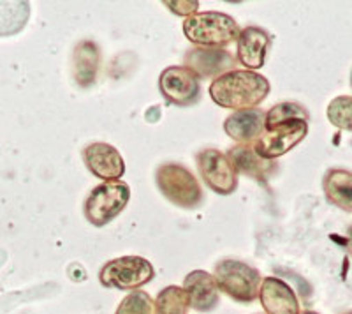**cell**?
<instances>
[{"label": "cell", "mask_w": 352, "mask_h": 314, "mask_svg": "<svg viewBox=\"0 0 352 314\" xmlns=\"http://www.w3.org/2000/svg\"><path fill=\"white\" fill-rule=\"evenodd\" d=\"M157 185L169 202L184 209H194L203 202V191L185 166L168 163L157 169Z\"/></svg>", "instance_id": "cell-3"}, {"label": "cell", "mask_w": 352, "mask_h": 314, "mask_svg": "<svg viewBox=\"0 0 352 314\" xmlns=\"http://www.w3.org/2000/svg\"><path fill=\"white\" fill-rule=\"evenodd\" d=\"M74 80L81 87H90L96 81L99 69V50L92 41H83L74 50Z\"/></svg>", "instance_id": "cell-17"}, {"label": "cell", "mask_w": 352, "mask_h": 314, "mask_svg": "<svg viewBox=\"0 0 352 314\" xmlns=\"http://www.w3.org/2000/svg\"><path fill=\"white\" fill-rule=\"evenodd\" d=\"M236 59L226 50L219 48H194L185 55V67L196 76H222L234 71Z\"/></svg>", "instance_id": "cell-11"}, {"label": "cell", "mask_w": 352, "mask_h": 314, "mask_svg": "<svg viewBox=\"0 0 352 314\" xmlns=\"http://www.w3.org/2000/svg\"><path fill=\"white\" fill-rule=\"evenodd\" d=\"M188 298L184 288L168 286L159 293L153 314H187Z\"/></svg>", "instance_id": "cell-20"}, {"label": "cell", "mask_w": 352, "mask_h": 314, "mask_svg": "<svg viewBox=\"0 0 352 314\" xmlns=\"http://www.w3.org/2000/svg\"><path fill=\"white\" fill-rule=\"evenodd\" d=\"M238 55L236 61L250 69H261L266 61V53L270 48V36L266 30L259 27H247L240 30L238 36Z\"/></svg>", "instance_id": "cell-14"}, {"label": "cell", "mask_w": 352, "mask_h": 314, "mask_svg": "<svg viewBox=\"0 0 352 314\" xmlns=\"http://www.w3.org/2000/svg\"><path fill=\"white\" fill-rule=\"evenodd\" d=\"M197 169L204 184L219 194H231L238 187V171L226 154L215 149H204L197 154Z\"/></svg>", "instance_id": "cell-7"}, {"label": "cell", "mask_w": 352, "mask_h": 314, "mask_svg": "<svg viewBox=\"0 0 352 314\" xmlns=\"http://www.w3.org/2000/svg\"><path fill=\"white\" fill-rule=\"evenodd\" d=\"M305 314H317V313H312V311H307V313Z\"/></svg>", "instance_id": "cell-25"}, {"label": "cell", "mask_w": 352, "mask_h": 314, "mask_svg": "<svg viewBox=\"0 0 352 314\" xmlns=\"http://www.w3.org/2000/svg\"><path fill=\"white\" fill-rule=\"evenodd\" d=\"M228 157L231 159L232 166L236 168V171H241V174L248 175V177L263 180L264 175H268L270 171V163L261 159V157L254 152V147H234L232 150H229Z\"/></svg>", "instance_id": "cell-18"}, {"label": "cell", "mask_w": 352, "mask_h": 314, "mask_svg": "<svg viewBox=\"0 0 352 314\" xmlns=\"http://www.w3.org/2000/svg\"><path fill=\"white\" fill-rule=\"evenodd\" d=\"M328 121L338 129L352 133V96L335 97L329 103Z\"/></svg>", "instance_id": "cell-21"}, {"label": "cell", "mask_w": 352, "mask_h": 314, "mask_svg": "<svg viewBox=\"0 0 352 314\" xmlns=\"http://www.w3.org/2000/svg\"><path fill=\"white\" fill-rule=\"evenodd\" d=\"M131 200L129 185L120 180L104 182L94 187L85 202V218L90 224L104 226L127 207Z\"/></svg>", "instance_id": "cell-4"}, {"label": "cell", "mask_w": 352, "mask_h": 314, "mask_svg": "<svg viewBox=\"0 0 352 314\" xmlns=\"http://www.w3.org/2000/svg\"><path fill=\"white\" fill-rule=\"evenodd\" d=\"M310 118L307 109L298 103H280L273 106L268 113H264V131H270L276 125L285 124L291 121H305Z\"/></svg>", "instance_id": "cell-19"}, {"label": "cell", "mask_w": 352, "mask_h": 314, "mask_svg": "<svg viewBox=\"0 0 352 314\" xmlns=\"http://www.w3.org/2000/svg\"><path fill=\"white\" fill-rule=\"evenodd\" d=\"M184 290L188 298V307L201 313L215 309L219 304V284L213 275L203 270H194L185 278Z\"/></svg>", "instance_id": "cell-12"}, {"label": "cell", "mask_w": 352, "mask_h": 314, "mask_svg": "<svg viewBox=\"0 0 352 314\" xmlns=\"http://www.w3.org/2000/svg\"><path fill=\"white\" fill-rule=\"evenodd\" d=\"M270 81L247 69H234L215 78L210 85V97L222 108L254 109L268 97Z\"/></svg>", "instance_id": "cell-1"}, {"label": "cell", "mask_w": 352, "mask_h": 314, "mask_svg": "<svg viewBox=\"0 0 352 314\" xmlns=\"http://www.w3.org/2000/svg\"><path fill=\"white\" fill-rule=\"evenodd\" d=\"M349 249L352 251V230H351V233H349Z\"/></svg>", "instance_id": "cell-24"}, {"label": "cell", "mask_w": 352, "mask_h": 314, "mask_svg": "<svg viewBox=\"0 0 352 314\" xmlns=\"http://www.w3.org/2000/svg\"><path fill=\"white\" fill-rule=\"evenodd\" d=\"M116 314H153V302L148 293L138 290L124 298Z\"/></svg>", "instance_id": "cell-22"}, {"label": "cell", "mask_w": 352, "mask_h": 314, "mask_svg": "<svg viewBox=\"0 0 352 314\" xmlns=\"http://www.w3.org/2000/svg\"><path fill=\"white\" fill-rule=\"evenodd\" d=\"M259 298L268 314H300V304L294 291L276 278L263 279Z\"/></svg>", "instance_id": "cell-13"}, {"label": "cell", "mask_w": 352, "mask_h": 314, "mask_svg": "<svg viewBox=\"0 0 352 314\" xmlns=\"http://www.w3.org/2000/svg\"><path fill=\"white\" fill-rule=\"evenodd\" d=\"M215 281L219 290L226 291L238 302H252L259 295L261 275L256 269L240 260H224L217 263Z\"/></svg>", "instance_id": "cell-5"}, {"label": "cell", "mask_w": 352, "mask_h": 314, "mask_svg": "<svg viewBox=\"0 0 352 314\" xmlns=\"http://www.w3.org/2000/svg\"><path fill=\"white\" fill-rule=\"evenodd\" d=\"M85 165L96 177L115 182L125 174L124 157L109 143H92L83 150Z\"/></svg>", "instance_id": "cell-10"}, {"label": "cell", "mask_w": 352, "mask_h": 314, "mask_svg": "<svg viewBox=\"0 0 352 314\" xmlns=\"http://www.w3.org/2000/svg\"><path fill=\"white\" fill-rule=\"evenodd\" d=\"M351 85H352V76H351Z\"/></svg>", "instance_id": "cell-26"}, {"label": "cell", "mask_w": 352, "mask_h": 314, "mask_svg": "<svg viewBox=\"0 0 352 314\" xmlns=\"http://www.w3.org/2000/svg\"><path fill=\"white\" fill-rule=\"evenodd\" d=\"M184 32L190 43L201 48L222 50L238 39L240 27L229 14L224 12H197L184 21Z\"/></svg>", "instance_id": "cell-2"}, {"label": "cell", "mask_w": 352, "mask_h": 314, "mask_svg": "<svg viewBox=\"0 0 352 314\" xmlns=\"http://www.w3.org/2000/svg\"><path fill=\"white\" fill-rule=\"evenodd\" d=\"M345 314H352V313H345Z\"/></svg>", "instance_id": "cell-27"}, {"label": "cell", "mask_w": 352, "mask_h": 314, "mask_svg": "<svg viewBox=\"0 0 352 314\" xmlns=\"http://www.w3.org/2000/svg\"><path fill=\"white\" fill-rule=\"evenodd\" d=\"M307 133L308 124L305 121L285 122L273 129L264 131L259 140L254 143V152L264 161H272L294 149L307 136Z\"/></svg>", "instance_id": "cell-8"}, {"label": "cell", "mask_w": 352, "mask_h": 314, "mask_svg": "<svg viewBox=\"0 0 352 314\" xmlns=\"http://www.w3.org/2000/svg\"><path fill=\"white\" fill-rule=\"evenodd\" d=\"M153 279V266L141 256H124L106 263L100 270V282L116 290H136Z\"/></svg>", "instance_id": "cell-6"}, {"label": "cell", "mask_w": 352, "mask_h": 314, "mask_svg": "<svg viewBox=\"0 0 352 314\" xmlns=\"http://www.w3.org/2000/svg\"><path fill=\"white\" fill-rule=\"evenodd\" d=\"M164 6H168L169 9H171L173 12H176L178 17H192V14H196V11L199 9V2H196V0H173V2H169V0H166Z\"/></svg>", "instance_id": "cell-23"}, {"label": "cell", "mask_w": 352, "mask_h": 314, "mask_svg": "<svg viewBox=\"0 0 352 314\" xmlns=\"http://www.w3.org/2000/svg\"><path fill=\"white\" fill-rule=\"evenodd\" d=\"M328 202L345 212H352V174L347 169L333 168L324 175L322 180Z\"/></svg>", "instance_id": "cell-16"}, {"label": "cell", "mask_w": 352, "mask_h": 314, "mask_svg": "<svg viewBox=\"0 0 352 314\" xmlns=\"http://www.w3.org/2000/svg\"><path fill=\"white\" fill-rule=\"evenodd\" d=\"M160 92L171 105L190 106L199 99V78L185 65H173L160 74Z\"/></svg>", "instance_id": "cell-9"}, {"label": "cell", "mask_w": 352, "mask_h": 314, "mask_svg": "<svg viewBox=\"0 0 352 314\" xmlns=\"http://www.w3.org/2000/svg\"><path fill=\"white\" fill-rule=\"evenodd\" d=\"M224 131L240 145H248L264 133V113L257 108L234 112L226 118Z\"/></svg>", "instance_id": "cell-15"}]
</instances>
